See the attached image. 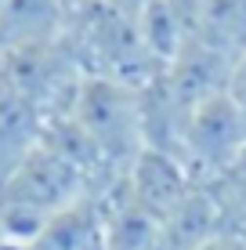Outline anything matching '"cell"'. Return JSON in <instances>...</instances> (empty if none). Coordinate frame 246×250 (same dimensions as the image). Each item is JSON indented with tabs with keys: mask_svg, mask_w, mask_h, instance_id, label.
I'll use <instances>...</instances> for the list:
<instances>
[{
	"mask_svg": "<svg viewBox=\"0 0 246 250\" xmlns=\"http://www.w3.org/2000/svg\"><path fill=\"white\" fill-rule=\"evenodd\" d=\"M65 44L76 55L83 76H101V80L145 87L163 73V65L141 44L138 22L131 15L113 11L101 0H73Z\"/></svg>",
	"mask_w": 246,
	"mask_h": 250,
	"instance_id": "cell-1",
	"label": "cell"
},
{
	"mask_svg": "<svg viewBox=\"0 0 246 250\" xmlns=\"http://www.w3.org/2000/svg\"><path fill=\"white\" fill-rule=\"evenodd\" d=\"M91 188L44 142L0 178V236L33 243L37 232Z\"/></svg>",
	"mask_w": 246,
	"mask_h": 250,
	"instance_id": "cell-2",
	"label": "cell"
},
{
	"mask_svg": "<svg viewBox=\"0 0 246 250\" xmlns=\"http://www.w3.org/2000/svg\"><path fill=\"white\" fill-rule=\"evenodd\" d=\"M91 145L101 152L105 167L123 178L134 160L145 152V120H141V87L101 76H83L76 102L69 109Z\"/></svg>",
	"mask_w": 246,
	"mask_h": 250,
	"instance_id": "cell-3",
	"label": "cell"
},
{
	"mask_svg": "<svg viewBox=\"0 0 246 250\" xmlns=\"http://www.w3.org/2000/svg\"><path fill=\"white\" fill-rule=\"evenodd\" d=\"M246 152V113L232 102V94H214L185 120L181 163L196 182H210L228 163Z\"/></svg>",
	"mask_w": 246,
	"mask_h": 250,
	"instance_id": "cell-4",
	"label": "cell"
},
{
	"mask_svg": "<svg viewBox=\"0 0 246 250\" xmlns=\"http://www.w3.org/2000/svg\"><path fill=\"white\" fill-rule=\"evenodd\" d=\"M123 178H127L131 196L138 200V207H141V210H149L159 225H163L167 214H170L174 207L199 185L196 178L189 174V167H185L181 160L167 156V152H156V149L141 152V156L134 160V167L127 170Z\"/></svg>",
	"mask_w": 246,
	"mask_h": 250,
	"instance_id": "cell-5",
	"label": "cell"
},
{
	"mask_svg": "<svg viewBox=\"0 0 246 250\" xmlns=\"http://www.w3.org/2000/svg\"><path fill=\"white\" fill-rule=\"evenodd\" d=\"M69 7L73 0H7L0 11V55L62 40Z\"/></svg>",
	"mask_w": 246,
	"mask_h": 250,
	"instance_id": "cell-6",
	"label": "cell"
},
{
	"mask_svg": "<svg viewBox=\"0 0 246 250\" xmlns=\"http://www.w3.org/2000/svg\"><path fill=\"white\" fill-rule=\"evenodd\" d=\"M98 207H101V221H105L109 250H167L163 225L138 207V200L127 188V178L113 182L105 192H98Z\"/></svg>",
	"mask_w": 246,
	"mask_h": 250,
	"instance_id": "cell-7",
	"label": "cell"
},
{
	"mask_svg": "<svg viewBox=\"0 0 246 250\" xmlns=\"http://www.w3.org/2000/svg\"><path fill=\"white\" fill-rule=\"evenodd\" d=\"M29 250H109L105 247V221H101L98 196H80L65 210H58L44 229L37 232V239Z\"/></svg>",
	"mask_w": 246,
	"mask_h": 250,
	"instance_id": "cell-8",
	"label": "cell"
},
{
	"mask_svg": "<svg viewBox=\"0 0 246 250\" xmlns=\"http://www.w3.org/2000/svg\"><path fill=\"white\" fill-rule=\"evenodd\" d=\"M228 62L246 51V0H196L192 37Z\"/></svg>",
	"mask_w": 246,
	"mask_h": 250,
	"instance_id": "cell-9",
	"label": "cell"
},
{
	"mask_svg": "<svg viewBox=\"0 0 246 250\" xmlns=\"http://www.w3.org/2000/svg\"><path fill=\"white\" fill-rule=\"evenodd\" d=\"M221 232H228V229L221 225V214H217L214 200H210V192L203 185H196L163 218V243H167V250H192V247L207 243V239L221 236Z\"/></svg>",
	"mask_w": 246,
	"mask_h": 250,
	"instance_id": "cell-10",
	"label": "cell"
},
{
	"mask_svg": "<svg viewBox=\"0 0 246 250\" xmlns=\"http://www.w3.org/2000/svg\"><path fill=\"white\" fill-rule=\"evenodd\" d=\"M134 22H138V37H141V44H145V51L163 69L181 55L185 40H189L181 19L174 15V7L167 4V0H152L149 7H141V11H138V19H134Z\"/></svg>",
	"mask_w": 246,
	"mask_h": 250,
	"instance_id": "cell-11",
	"label": "cell"
},
{
	"mask_svg": "<svg viewBox=\"0 0 246 250\" xmlns=\"http://www.w3.org/2000/svg\"><path fill=\"white\" fill-rule=\"evenodd\" d=\"M210 192L221 225L235 236H246V152L235 163H228L221 174H214L210 182H199Z\"/></svg>",
	"mask_w": 246,
	"mask_h": 250,
	"instance_id": "cell-12",
	"label": "cell"
},
{
	"mask_svg": "<svg viewBox=\"0 0 246 250\" xmlns=\"http://www.w3.org/2000/svg\"><path fill=\"white\" fill-rule=\"evenodd\" d=\"M228 94H232V102L246 113V51L232 62V76H228Z\"/></svg>",
	"mask_w": 246,
	"mask_h": 250,
	"instance_id": "cell-13",
	"label": "cell"
},
{
	"mask_svg": "<svg viewBox=\"0 0 246 250\" xmlns=\"http://www.w3.org/2000/svg\"><path fill=\"white\" fill-rule=\"evenodd\" d=\"M192 250H246V239L235 236V232H221V236L207 239V243H199V247H192Z\"/></svg>",
	"mask_w": 246,
	"mask_h": 250,
	"instance_id": "cell-14",
	"label": "cell"
},
{
	"mask_svg": "<svg viewBox=\"0 0 246 250\" xmlns=\"http://www.w3.org/2000/svg\"><path fill=\"white\" fill-rule=\"evenodd\" d=\"M101 4H109L113 11H120V15H131V19H138V11H141V7H149L152 0H101Z\"/></svg>",
	"mask_w": 246,
	"mask_h": 250,
	"instance_id": "cell-15",
	"label": "cell"
},
{
	"mask_svg": "<svg viewBox=\"0 0 246 250\" xmlns=\"http://www.w3.org/2000/svg\"><path fill=\"white\" fill-rule=\"evenodd\" d=\"M4 4H7V0H0V11H4Z\"/></svg>",
	"mask_w": 246,
	"mask_h": 250,
	"instance_id": "cell-16",
	"label": "cell"
},
{
	"mask_svg": "<svg viewBox=\"0 0 246 250\" xmlns=\"http://www.w3.org/2000/svg\"><path fill=\"white\" fill-rule=\"evenodd\" d=\"M243 239H246V236H243Z\"/></svg>",
	"mask_w": 246,
	"mask_h": 250,
	"instance_id": "cell-17",
	"label": "cell"
}]
</instances>
